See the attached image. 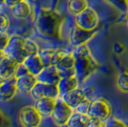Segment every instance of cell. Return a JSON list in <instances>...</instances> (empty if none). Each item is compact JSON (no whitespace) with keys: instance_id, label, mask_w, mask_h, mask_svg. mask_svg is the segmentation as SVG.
Instances as JSON below:
<instances>
[{"instance_id":"cell-12","label":"cell","mask_w":128,"mask_h":127,"mask_svg":"<svg viewBox=\"0 0 128 127\" xmlns=\"http://www.w3.org/2000/svg\"><path fill=\"white\" fill-rule=\"evenodd\" d=\"M60 76L58 69L54 66L44 67L43 70L36 76V80L39 82L47 83V84L58 85L60 80Z\"/></svg>"},{"instance_id":"cell-23","label":"cell","mask_w":128,"mask_h":127,"mask_svg":"<svg viewBox=\"0 0 128 127\" xmlns=\"http://www.w3.org/2000/svg\"><path fill=\"white\" fill-rule=\"evenodd\" d=\"M117 86L122 92H128V73L122 72L118 74L117 78Z\"/></svg>"},{"instance_id":"cell-16","label":"cell","mask_w":128,"mask_h":127,"mask_svg":"<svg viewBox=\"0 0 128 127\" xmlns=\"http://www.w3.org/2000/svg\"><path fill=\"white\" fill-rule=\"evenodd\" d=\"M22 64L27 68L28 72L31 74H32V76H38V74L44 68L38 54H32V56H27L24 59V61H23Z\"/></svg>"},{"instance_id":"cell-35","label":"cell","mask_w":128,"mask_h":127,"mask_svg":"<svg viewBox=\"0 0 128 127\" xmlns=\"http://www.w3.org/2000/svg\"><path fill=\"white\" fill-rule=\"evenodd\" d=\"M127 22H128V9H127Z\"/></svg>"},{"instance_id":"cell-5","label":"cell","mask_w":128,"mask_h":127,"mask_svg":"<svg viewBox=\"0 0 128 127\" xmlns=\"http://www.w3.org/2000/svg\"><path fill=\"white\" fill-rule=\"evenodd\" d=\"M75 23L76 26L86 31H96L98 25V16L95 10L88 7L80 14L75 16Z\"/></svg>"},{"instance_id":"cell-8","label":"cell","mask_w":128,"mask_h":127,"mask_svg":"<svg viewBox=\"0 0 128 127\" xmlns=\"http://www.w3.org/2000/svg\"><path fill=\"white\" fill-rule=\"evenodd\" d=\"M87 116L90 118H98L105 122L111 116L110 104L103 98H96L95 100L91 101Z\"/></svg>"},{"instance_id":"cell-7","label":"cell","mask_w":128,"mask_h":127,"mask_svg":"<svg viewBox=\"0 0 128 127\" xmlns=\"http://www.w3.org/2000/svg\"><path fill=\"white\" fill-rule=\"evenodd\" d=\"M30 95L36 100H40L42 98H50L54 100H58L60 96V93H59L58 85L47 84V83L38 81L32 89Z\"/></svg>"},{"instance_id":"cell-36","label":"cell","mask_w":128,"mask_h":127,"mask_svg":"<svg viewBox=\"0 0 128 127\" xmlns=\"http://www.w3.org/2000/svg\"><path fill=\"white\" fill-rule=\"evenodd\" d=\"M126 126H127V127H128V122H126Z\"/></svg>"},{"instance_id":"cell-30","label":"cell","mask_w":128,"mask_h":127,"mask_svg":"<svg viewBox=\"0 0 128 127\" xmlns=\"http://www.w3.org/2000/svg\"><path fill=\"white\" fill-rule=\"evenodd\" d=\"M9 126H10L9 118L0 110V127H9Z\"/></svg>"},{"instance_id":"cell-29","label":"cell","mask_w":128,"mask_h":127,"mask_svg":"<svg viewBox=\"0 0 128 127\" xmlns=\"http://www.w3.org/2000/svg\"><path fill=\"white\" fill-rule=\"evenodd\" d=\"M30 74V73L28 72V70H27L26 67L21 63L18 65V67H17V69H16L14 78H21V76H26V74Z\"/></svg>"},{"instance_id":"cell-9","label":"cell","mask_w":128,"mask_h":127,"mask_svg":"<svg viewBox=\"0 0 128 127\" xmlns=\"http://www.w3.org/2000/svg\"><path fill=\"white\" fill-rule=\"evenodd\" d=\"M41 118L36 107L32 105L22 107L18 113V118L23 127H38Z\"/></svg>"},{"instance_id":"cell-22","label":"cell","mask_w":128,"mask_h":127,"mask_svg":"<svg viewBox=\"0 0 128 127\" xmlns=\"http://www.w3.org/2000/svg\"><path fill=\"white\" fill-rule=\"evenodd\" d=\"M54 54V50H51V49H43V50H39L38 52V56L41 59L43 66L44 67H49V66H53V58Z\"/></svg>"},{"instance_id":"cell-24","label":"cell","mask_w":128,"mask_h":127,"mask_svg":"<svg viewBox=\"0 0 128 127\" xmlns=\"http://www.w3.org/2000/svg\"><path fill=\"white\" fill-rule=\"evenodd\" d=\"M91 105V101L88 100L87 98L83 100L80 102L78 105L76 106V108L75 109V111L78 114H82V115H87L88 111H89V108Z\"/></svg>"},{"instance_id":"cell-17","label":"cell","mask_w":128,"mask_h":127,"mask_svg":"<svg viewBox=\"0 0 128 127\" xmlns=\"http://www.w3.org/2000/svg\"><path fill=\"white\" fill-rule=\"evenodd\" d=\"M16 80L17 90L20 91L23 94H30L32 89L34 88V86L38 82L36 76H34L31 74L23 76L21 78H18Z\"/></svg>"},{"instance_id":"cell-26","label":"cell","mask_w":128,"mask_h":127,"mask_svg":"<svg viewBox=\"0 0 128 127\" xmlns=\"http://www.w3.org/2000/svg\"><path fill=\"white\" fill-rule=\"evenodd\" d=\"M9 25H10L9 17L5 14L0 12V32H5L6 30L9 28Z\"/></svg>"},{"instance_id":"cell-6","label":"cell","mask_w":128,"mask_h":127,"mask_svg":"<svg viewBox=\"0 0 128 127\" xmlns=\"http://www.w3.org/2000/svg\"><path fill=\"white\" fill-rule=\"evenodd\" d=\"M74 114V109H72L63 100L58 98L56 102V106L51 115L53 120L59 126H64L67 124L71 116Z\"/></svg>"},{"instance_id":"cell-33","label":"cell","mask_w":128,"mask_h":127,"mask_svg":"<svg viewBox=\"0 0 128 127\" xmlns=\"http://www.w3.org/2000/svg\"><path fill=\"white\" fill-rule=\"evenodd\" d=\"M24 1H26V2H28V3H30V2H34L36 0H24Z\"/></svg>"},{"instance_id":"cell-32","label":"cell","mask_w":128,"mask_h":127,"mask_svg":"<svg viewBox=\"0 0 128 127\" xmlns=\"http://www.w3.org/2000/svg\"><path fill=\"white\" fill-rule=\"evenodd\" d=\"M5 56V54H4V52L3 51H0V61L2 60V58Z\"/></svg>"},{"instance_id":"cell-3","label":"cell","mask_w":128,"mask_h":127,"mask_svg":"<svg viewBox=\"0 0 128 127\" xmlns=\"http://www.w3.org/2000/svg\"><path fill=\"white\" fill-rule=\"evenodd\" d=\"M52 65L58 69L60 78L75 76V58L72 53H67L60 50L54 51Z\"/></svg>"},{"instance_id":"cell-1","label":"cell","mask_w":128,"mask_h":127,"mask_svg":"<svg viewBox=\"0 0 128 127\" xmlns=\"http://www.w3.org/2000/svg\"><path fill=\"white\" fill-rule=\"evenodd\" d=\"M61 24L62 17L60 14L49 9H41L36 21V28L42 36L60 39Z\"/></svg>"},{"instance_id":"cell-14","label":"cell","mask_w":128,"mask_h":127,"mask_svg":"<svg viewBox=\"0 0 128 127\" xmlns=\"http://www.w3.org/2000/svg\"><path fill=\"white\" fill-rule=\"evenodd\" d=\"M59 98L61 100H63L74 110L76 108V106L78 105L81 101L86 98L84 91L82 89H80V88H76V89L71 91V92L65 94V95L60 96Z\"/></svg>"},{"instance_id":"cell-34","label":"cell","mask_w":128,"mask_h":127,"mask_svg":"<svg viewBox=\"0 0 128 127\" xmlns=\"http://www.w3.org/2000/svg\"><path fill=\"white\" fill-rule=\"evenodd\" d=\"M4 4V0H0V6Z\"/></svg>"},{"instance_id":"cell-27","label":"cell","mask_w":128,"mask_h":127,"mask_svg":"<svg viewBox=\"0 0 128 127\" xmlns=\"http://www.w3.org/2000/svg\"><path fill=\"white\" fill-rule=\"evenodd\" d=\"M10 38L11 37L9 36L6 32H0V51H3L4 52V50L7 48L8 44H9Z\"/></svg>"},{"instance_id":"cell-19","label":"cell","mask_w":128,"mask_h":127,"mask_svg":"<svg viewBox=\"0 0 128 127\" xmlns=\"http://www.w3.org/2000/svg\"><path fill=\"white\" fill-rule=\"evenodd\" d=\"M12 12L14 17L18 19H25L31 14L32 10H31L29 3L22 0L21 2H19L18 4H16L14 7L12 8Z\"/></svg>"},{"instance_id":"cell-25","label":"cell","mask_w":128,"mask_h":127,"mask_svg":"<svg viewBox=\"0 0 128 127\" xmlns=\"http://www.w3.org/2000/svg\"><path fill=\"white\" fill-rule=\"evenodd\" d=\"M105 127H127L126 123L118 120L116 118L110 116L105 120Z\"/></svg>"},{"instance_id":"cell-4","label":"cell","mask_w":128,"mask_h":127,"mask_svg":"<svg viewBox=\"0 0 128 127\" xmlns=\"http://www.w3.org/2000/svg\"><path fill=\"white\" fill-rule=\"evenodd\" d=\"M27 39L19 36H14L10 38L8 46L4 50L6 56L12 58L17 63H23L24 59L28 56L26 49Z\"/></svg>"},{"instance_id":"cell-2","label":"cell","mask_w":128,"mask_h":127,"mask_svg":"<svg viewBox=\"0 0 128 127\" xmlns=\"http://www.w3.org/2000/svg\"><path fill=\"white\" fill-rule=\"evenodd\" d=\"M72 54L75 58V76L78 82L85 81L96 70L98 64L92 56L89 48L86 45L75 47Z\"/></svg>"},{"instance_id":"cell-10","label":"cell","mask_w":128,"mask_h":127,"mask_svg":"<svg viewBox=\"0 0 128 127\" xmlns=\"http://www.w3.org/2000/svg\"><path fill=\"white\" fill-rule=\"evenodd\" d=\"M96 34V31H86L84 29L75 26L69 34V42L74 47L86 45V43L95 36Z\"/></svg>"},{"instance_id":"cell-28","label":"cell","mask_w":128,"mask_h":127,"mask_svg":"<svg viewBox=\"0 0 128 127\" xmlns=\"http://www.w3.org/2000/svg\"><path fill=\"white\" fill-rule=\"evenodd\" d=\"M86 127H105V122L98 118H90Z\"/></svg>"},{"instance_id":"cell-37","label":"cell","mask_w":128,"mask_h":127,"mask_svg":"<svg viewBox=\"0 0 128 127\" xmlns=\"http://www.w3.org/2000/svg\"><path fill=\"white\" fill-rule=\"evenodd\" d=\"M1 82H2V80H0V85H1Z\"/></svg>"},{"instance_id":"cell-15","label":"cell","mask_w":128,"mask_h":127,"mask_svg":"<svg viewBox=\"0 0 128 127\" xmlns=\"http://www.w3.org/2000/svg\"><path fill=\"white\" fill-rule=\"evenodd\" d=\"M56 100L50 98H42L40 100H36L34 107L41 116H51L56 106Z\"/></svg>"},{"instance_id":"cell-21","label":"cell","mask_w":128,"mask_h":127,"mask_svg":"<svg viewBox=\"0 0 128 127\" xmlns=\"http://www.w3.org/2000/svg\"><path fill=\"white\" fill-rule=\"evenodd\" d=\"M90 118L87 115H82L75 112L68 120L66 127H86Z\"/></svg>"},{"instance_id":"cell-20","label":"cell","mask_w":128,"mask_h":127,"mask_svg":"<svg viewBox=\"0 0 128 127\" xmlns=\"http://www.w3.org/2000/svg\"><path fill=\"white\" fill-rule=\"evenodd\" d=\"M88 8L87 0H68L67 2V10L71 14L78 16L81 12Z\"/></svg>"},{"instance_id":"cell-11","label":"cell","mask_w":128,"mask_h":127,"mask_svg":"<svg viewBox=\"0 0 128 127\" xmlns=\"http://www.w3.org/2000/svg\"><path fill=\"white\" fill-rule=\"evenodd\" d=\"M19 63L9 56H4L0 61V80H10L14 78Z\"/></svg>"},{"instance_id":"cell-13","label":"cell","mask_w":128,"mask_h":127,"mask_svg":"<svg viewBox=\"0 0 128 127\" xmlns=\"http://www.w3.org/2000/svg\"><path fill=\"white\" fill-rule=\"evenodd\" d=\"M16 82V78H10V80H2L1 85H0V100H11L12 98L14 96L16 91H18Z\"/></svg>"},{"instance_id":"cell-31","label":"cell","mask_w":128,"mask_h":127,"mask_svg":"<svg viewBox=\"0 0 128 127\" xmlns=\"http://www.w3.org/2000/svg\"><path fill=\"white\" fill-rule=\"evenodd\" d=\"M22 0H4V5L12 9V7H14L16 4H18Z\"/></svg>"},{"instance_id":"cell-18","label":"cell","mask_w":128,"mask_h":127,"mask_svg":"<svg viewBox=\"0 0 128 127\" xmlns=\"http://www.w3.org/2000/svg\"><path fill=\"white\" fill-rule=\"evenodd\" d=\"M78 83L80 82H78V78H76L75 76L61 78L60 80H59L58 84L60 96L65 95V94L69 93L71 91L76 89Z\"/></svg>"}]
</instances>
